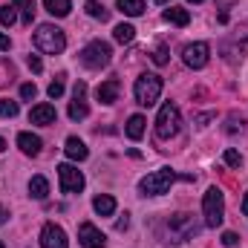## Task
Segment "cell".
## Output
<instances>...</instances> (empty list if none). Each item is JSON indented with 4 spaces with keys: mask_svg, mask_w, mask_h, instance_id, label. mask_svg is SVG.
Wrapping results in <instances>:
<instances>
[{
    "mask_svg": "<svg viewBox=\"0 0 248 248\" xmlns=\"http://www.w3.org/2000/svg\"><path fill=\"white\" fill-rule=\"evenodd\" d=\"M165 234H168L170 243H187L199 234V225H196L193 214H173L165 222Z\"/></svg>",
    "mask_w": 248,
    "mask_h": 248,
    "instance_id": "6da1fadb",
    "label": "cell"
},
{
    "mask_svg": "<svg viewBox=\"0 0 248 248\" xmlns=\"http://www.w3.org/2000/svg\"><path fill=\"white\" fill-rule=\"evenodd\" d=\"M176 179H179V173L170 170V168L153 170V173H147V176L139 182V193H141V196H162V193H168V187L173 185Z\"/></svg>",
    "mask_w": 248,
    "mask_h": 248,
    "instance_id": "7a4b0ae2",
    "label": "cell"
},
{
    "mask_svg": "<svg viewBox=\"0 0 248 248\" xmlns=\"http://www.w3.org/2000/svg\"><path fill=\"white\" fill-rule=\"evenodd\" d=\"M35 46H38L41 52H46V55H61L63 49H66V38H63V32L58 26L44 23V26H38V32H35Z\"/></svg>",
    "mask_w": 248,
    "mask_h": 248,
    "instance_id": "3957f363",
    "label": "cell"
},
{
    "mask_svg": "<svg viewBox=\"0 0 248 248\" xmlns=\"http://www.w3.org/2000/svg\"><path fill=\"white\" fill-rule=\"evenodd\" d=\"M133 95H136V101L141 107H153L159 101V95H162V78L159 75H150V72L139 75L136 78V87H133Z\"/></svg>",
    "mask_w": 248,
    "mask_h": 248,
    "instance_id": "277c9868",
    "label": "cell"
},
{
    "mask_svg": "<svg viewBox=\"0 0 248 248\" xmlns=\"http://www.w3.org/2000/svg\"><path fill=\"white\" fill-rule=\"evenodd\" d=\"M202 214H205V225H208V228L222 225V217H225V199H222V190H219V187H208V190H205Z\"/></svg>",
    "mask_w": 248,
    "mask_h": 248,
    "instance_id": "5b68a950",
    "label": "cell"
},
{
    "mask_svg": "<svg viewBox=\"0 0 248 248\" xmlns=\"http://www.w3.org/2000/svg\"><path fill=\"white\" fill-rule=\"evenodd\" d=\"M113 58V49H110V44L107 41H90L84 49H81V63L87 66V69H101V66H107Z\"/></svg>",
    "mask_w": 248,
    "mask_h": 248,
    "instance_id": "8992f818",
    "label": "cell"
},
{
    "mask_svg": "<svg viewBox=\"0 0 248 248\" xmlns=\"http://www.w3.org/2000/svg\"><path fill=\"white\" fill-rule=\"evenodd\" d=\"M179 124H182V116H179V107L176 104H165L156 116V136L159 139H173L179 133Z\"/></svg>",
    "mask_w": 248,
    "mask_h": 248,
    "instance_id": "52a82bcc",
    "label": "cell"
},
{
    "mask_svg": "<svg viewBox=\"0 0 248 248\" xmlns=\"http://www.w3.org/2000/svg\"><path fill=\"white\" fill-rule=\"evenodd\" d=\"M58 182H61L63 193H78V190H84V176H81V170L72 168V165H58Z\"/></svg>",
    "mask_w": 248,
    "mask_h": 248,
    "instance_id": "ba28073f",
    "label": "cell"
},
{
    "mask_svg": "<svg viewBox=\"0 0 248 248\" xmlns=\"http://www.w3.org/2000/svg\"><path fill=\"white\" fill-rule=\"evenodd\" d=\"M208 55H211V46H208V44H202V41L187 44L185 49H182V61H185L190 69H202V66L208 63Z\"/></svg>",
    "mask_w": 248,
    "mask_h": 248,
    "instance_id": "9c48e42d",
    "label": "cell"
},
{
    "mask_svg": "<svg viewBox=\"0 0 248 248\" xmlns=\"http://www.w3.org/2000/svg\"><path fill=\"white\" fill-rule=\"evenodd\" d=\"M78 243L84 248H104L107 246V237H104L93 222H81V225H78Z\"/></svg>",
    "mask_w": 248,
    "mask_h": 248,
    "instance_id": "30bf717a",
    "label": "cell"
},
{
    "mask_svg": "<svg viewBox=\"0 0 248 248\" xmlns=\"http://www.w3.org/2000/svg\"><path fill=\"white\" fill-rule=\"evenodd\" d=\"M84 95H87V84L78 81V84H75V95H72V101H69V119H72V122H81V119H87V113H90Z\"/></svg>",
    "mask_w": 248,
    "mask_h": 248,
    "instance_id": "8fae6325",
    "label": "cell"
},
{
    "mask_svg": "<svg viewBox=\"0 0 248 248\" xmlns=\"http://www.w3.org/2000/svg\"><path fill=\"white\" fill-rule=\"evenodd\" d=\"M41 246H44V248H69L66 234H63L61 225L46 222V225H44V231H41Z\"/></svg>",
    "mask_w": 248,
    "mask_h": 248,
    "instance_id": "7c38bea8",
    "label": "cell"
},
{
    "mask_svg": "<svg viewBox=\"0 0 248 248\" xmlns=\"http://www.w3.org/2000/svg\"><path fill=\"white\" fill-rule=\"evenodd\" d=\"M17 147H20L26 156H38L41 147H44V141H41V136H35V133H17Z\"/></svg>",
    "mask_w": 248,
    "mask_h": 248,
    "instance_id": "4fadbf2b",
    "label": "cell"
},
{
    "mask_svg": "<svg viewBox=\"0 0 248 248\" xmlns=\"http://www.w3.org/2000/svg\"><path fill=\"white\" fill-rule=\"evenodd\" d=\"M55 119H58V113H55L52 104H38L29 113V122L32 124H55Z\"/></svg>",
    "mask_w": 248,
    "mask_h": 248,
    "instance_id": "5bb4252c",
    "label": "cell"
},
{
    "mask_svg": "<svg viewBox=\"0 0 248 248\" xmlns=\"http://www.w3.org/2000/svg\"><path fill=\"white\" fill-rule=\"evenodd\" d=\"M95 95H98V101H101V104H113V101L119 98V81H116V78H110V81L98 84Z\"/></svg>",
    "mask_w": 248,
    "mask_h": 248,
    "instance_id": "9a60e30c",
    "label": "cell"
},
{
    "mask_svg": "<svg viewBox=\"0 0 248 248\" xmlns=\"http://www.w3.org/2000/svg\"><path fill=\"white\" fill-rule=\"evenodd\" d=\"M63 150H66V156H69L72 162H84V159L90 156L87 144H84L81 139H75V136H69V139H66V147H63Z\"/></svg>",
    "mask_w": 248,
    "mask_h": 248,
    "instance_id": "2e32d148",
    "label": "cell"
},
{
    "mask_svg": "<svg viewBox=\"0 0 248 248\" xmlns=\"http://www.w3.org/2000/svg\"><path fill=\"white\" fill-rule=\"evenodd\" d=\"M93 208H95V214H101V217H110V214L116 211V199H113L110 193H98V196L93 199Z\"/></svg>",
    "mask_w": 248,
    "mask_h": 248,
    "instance_id": "e0dca14e",
    "label": "cell"
},
{
    "mask_svg": "<svg viewBox=\"0 0 248 248\" xmlns=\"http://www.w3.org/2000/svg\"><path fill=\"white\" fill-rule=\"evenodd\" d=\"M165 20L168 23H176V26H187L190 23V12L187 9H179V6H170V9H165Z\"/></svg>",
    "mask_w": 248,
    "mask_h": 248,
    "instance_id": "ac0fdd59",
    "label": "cell"
},
{
    "mask_svg": "<svg viewBox=\"0 0 248 248\" xmlns=\"http://www.w3.org/2000/svg\"><path fill=\"white\" fill-rule=\"evenodd\" d=\"M144 116H130V119H127V136H130V139H133V141H139V139H141V136H144Z\"/></svg>",
    "mask_w": 248,
    "mask_h": 248,
    "instance_id": "d6986e66",
    "label": "cell"
},
{
    "mask_svg": "<svg viewBox=\"0 0 248 248\" xmlns=\"http://www.w3.org/2000/svg\"><path fill=\"white\" fill-rule=\"evenodd\" d=\"M119 12L127 17H139L144 12V0H119Z\"/></svg>",
    "mask_w": 248,
    "mask_h": 248,
    "instance_id": "ffe728a7",
    "label": "cell"
},
{
    "mask_svg": "<svg viewBox=\"0 0 248 248\" xmlns=\"http://www.w3.org/2000/svg\"><path fill=\"white\" fill-rule=\"evenodd\" d=\"M44 6H46V12H49V15H55V17H66V15H69V9H72V3H69V0H44Z\"/></svg>",
    "mask_w": 248,
    "mask_h": 248,
    "instance_id": "44dd1931",
    "label": "cell"
},
{
    "mask_svg": "<svg viewBox=\"0 0 248 248\" xmlns=\"http://www.w3.org/2000/svg\"><path fill=\"white\" fill-rule=\"evenodd\" d=\"M29 193H32L35 199H46V193H49V182H46L44 176H32V182H29Z\"/></svg>",
    "mask_w": 248,
    "mask_h": 248,
    "instance_id": "7402d4cb",
    "label": "cell"
},
{
    "mask_svg": "<svg viewBox=\"0 0 248 248\" xmlns=\"http://www.w3.org/2000/svg\"><path fill=\"white\" fill-rule=\"evenodd\" d=\"M15 6L20 9V20L29 26V23H32V17H35V0H15Z\"/></svg>",
    "mask_w": 248,
    "mask_h": 248,
    "instance_id": "603a6c76",
    "label": "cell"
},
{
    "mask_svg": "<svg viewBox=\"0 0 248 248\" xmlns=\"http://www.w3.org/2000/svg\"><path fill=\"white\" fill-rule=\"evenodd\" d=\"M113 38H116L119 44H130V41L136 38V29H133L130 23H119V26L113 29Z\"/></svg>",
    "mask_w": 248,
    "mask_h": 248,
    "instance_id": "cb8c5ba5",
    "label": "cell"
},
{
    "mask_svg": "<svg viewBox=\"0 0 248 248\" xmlns=\"http://www.w3.org/2000/svg\"><path fill=\"white\" fill-rule=\"evenodd\" d=\"M87 15H90V17H95V20H101V23L110 17V12H107L101 3H95V0H87Z\"/></svg>",
    "mask_w": 248,
    "mask_h": 248,
    "instance_id": "d4e9b609",
    "label": "cell"
},
{
    "mask_svg": "<svg viewBox=\"0 0 248 248\" xmlns=\"http://www.w3.org/2000/svg\"><path fill=\"white\" fill-rule=\"evenodd\" d=\"M0 116H3V119H15V116H17V101L0 98Z\"/></svg>",
    "mask_w": 248,
    "mask_h": 248,
    "instance_id": "484cf974",
    "label": "cell"
},
{
    "mask_svg": "<svg viewBox=\"0 0 248 248\" xmlns=\"http://www.w3.org/2000/svg\"><path fill=\"white\" fill-rule=\"evenodd\" d=\"M15 20H17L15 6H0V23H3V26H12Z\"/></svg>",
    "mask_w": 248,
    "mask_h": 248,
    "instance_id": "4316f807",
    "label": "cell"
},
{
    "mask_svg": "<svg viewBox=\"0 0 248 248\" xmlns=\"http://www.w3.org/2000/svg\"><path fill=\"white\" fill-rule=\"evenodd\" d=\"M153 63H159V66L168 63V46H165V44H159V46L153 49Z\"/></svg>",
    "mask_w": 248,
    "mask_h": 248,
    "instance_id": "83f0119b",
    "label": "cell"
},
{
    "mask_svg": "<svg viewBox=\"0 0 248 248\" xmlns=\"http://www.w3.org/2000/svg\"><path fill=\"white\" fill-rule=\"evenodd\" d=\"M225 165H231V168H240V165H243V156H240L237 150H231V147H228V150H225Z\"/></svg>",
    "mask_w": 248,
    "mask_h": 248,
    "instance_id": "f1b7e54d",
    "label": "cell"
},
{
    "mask_svg": "<svg viewBox=\"0 0 248 248\" xmlns=\"http://www.w3.org/2000/svg\"><path fill=\"white\" fill-rule=\"evenodd\" d=\"M35 95H38V87H35V84H20V98H23V101L35 98Z\"/></svg>",
    "mask_w": 248,
    "mask_h": 248,
    "instance_id": "f546056e",
    "label": "cell"
},
{
    "mask_svg": "<svg viewBox=\"0 0 248 248\" xmlns=\"http://www.w3.org/2000/svg\"><path fill=\"white\" fill-rule=\"evenodd\" d=\"M46 93H49V98H61V95H63V81H61V78H58V81H52Z\"/></svg>",
    "mask_w": 248,
    "mask_h": 248,
    "instance_id": "4dcf8cb0",
    "label": "cell"
},
{
    "mask_svg": "<svg viewBox=\"0 0 248 248\" xmlns=\"http://www.w3.org/2000/svg\"><path fill=\"white\" fill-rule=\"evenodd\" d=\"M237 243H240V237H237L234 231H225V234H222V246L234 248V246H237Z\"/></svg>",
    "mask_w": 248,
    "mask_h": 248,
    "instance_id": "1f68e13d",
    "label": "cell"
},
{
    "mask_svg": "<svg viewBox=\"0 0 248 248\" xmlns=\"http://www.w3.org/2000/svg\"><path fill=\"white\" fill-rule=\"evenodd\" d=\"M26 63H29V69H32V72H41V69H44V63H41V58H38V55H29V58H26Z\"/></svg>",
    "mask_w": 248,
    "mask_h": 248,
    "instance_id": "d6a6232c",
    "label": "cell"
},
{
    "mask_svg": "<svg viewBox=\"0 0 248 248\" xmlns=\"http://www.w3.org/2000/svg\"><path fill=\"white\" fill-rule=\"evenodd\" d=\"M3 49H9V35L0 32V52H3Z\"/></svg>",
    "mask_w": 248,
    "mask_h": 248,
    "instance_id": "836d02e7",
    "label": "cell"
},
{
    "mask_svg": "<svg viewBox=\"0 0 248 248\" xmlns=\"http://www.w3.org/2000/svg\"><path fill=\"white\" fill-rule=\"evenodd\" d=\"M127 225H130V219H127V214H124V219H119V222H116V228H119V231H124Z\"/></svg>",
    "mask_w": 248,
    "mask_h": 248,
    "instance_id": "e575fe53",
    "label": "cell"
},
{
    "mask_svg": "<svg viewBox=\"0 0 248 248\" xmlns=\"http://www.w3.org/2000/svg\"><path fill=\"white\" fill-rule=\"evenodd\" d=\"M6 219H9V211H6V208L0 205V225H6Z\"/></svg>",
    "mask_w": 248,
    "mask_h": 248,
    "instance_id": "d590c367",
    "label": "cell"
},
{
    "mask_svg": "<svg viewBox=\"0 0 248 248\" xmlns=\"http://www.w3.org/2000/svg\"><path fill=\"white\" fill-rule=\"evenodd\" d=\"M243 214L248 217V190H246V199H243Z\"/></svg>",
    "mask_w": 248,
    "mask_h": 248,
    "instance_id": "8d00e7d4",
    "label": "cell"
},
{
    "mask_svg": "<svg viewBox=\"0 0 248 248\" xmlns=\"http://www.w3.org/2000/svg\"><path fill=\"white\" fill-rule=\"evenodd\" d=\"M3 150H6V141H3V139H0V153H3Z\"/></svg>",
    "mask_w": 248,
    "mask_h": 248,
    "instance_id": "74e56055",
    "label": "cell"
},
{
    "mask_svg": "<svg viewBox=\"0 0 248 248\" xmlns=\"http://www.w3.org/2000/svg\"><path fill=\"white\" fill-rule=\"evenodd\" d=\"M156 3H162V6H165V3H170V0H156Z\"/></svg>",
    "mask_w": 248,
    "mask_h": 248,
    "instance_id": "f35d334b",
    "label": "cell"
},
{
    "mask_svg": "<svg viewBox=\"0 0 248 248\" xmlns=\"http://www.w3.org/2000/svg\"><path fill=\"white\" fill-rule=\"evenodd\" d=\"M190 3H202V0H190Z\"/></svg>",
    "mask_w": 248,
    "mask_h": 248,
    "instance_id": "ab89813d",
    "label": "cell"
},
{
    "mask_svg": "<svg viewBox=\"0 0 248 248\" xmlns=\"http://www.w3.org/2000/svg\"><path fill=\"white\" fill-rule=\"evenodd\" d=\"M0 248H6V246H3V243H0Z\"/></svg>",
    "mask_w": 248,
    "mask_h": 248,
    "instance_id": "60d3db41",
    "label": "cell"
}]
</instances>
